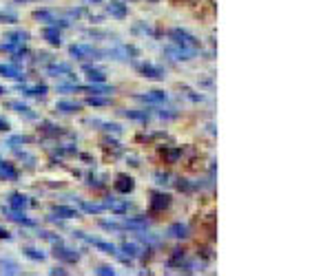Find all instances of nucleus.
<instances>
[{
  "label": "nucleus",
  "instance_id": "23",
  "mask_svg": "<svg viewBox=\"0 0 332 276\" xmlns=\"http://www.w3.org/2000/svg\"><path fill=\"white\" fill-rule=\"evenodd\" d=\"M87 104H89V106H107V104H111V99H107V97H96V95H93V97L87 99Z\"/></svg>",
  "mask_w": 332,
  "mask_h": 276
},
{
  "label": "nucleus",
  "instance_id": "13",
  "mask_svg": "<svg viewBox=\"0 0 332 276\" xmlns=\"http://www.w3.org/2000/svg\"><path fill=\"white\" fill-rule=\"evenodd\" d=\"M9 206H11L13 210H22V208L27 206V197H25V194H20V192H13L11 199H9Z\"/></svg>",
  "mask_w": 332,
  "mask_h": 276
},
{
  "label": "nucleus",
  "instance_id": "21",
  "mask_svg": "<svg viewBox=\"0 0 332 276\" xmlns=\"http://www.w3.org/2000/svg\"><path fill=\"white\" fill-rule=\"evenodd\" d=\"M7 108H13L16 113H22V115L33 117L31 113H29V106H27V104H22V102H7Z\"/></svg>",
  "mask_w": 332,
  "mask_h": 276
},
{
  "label": "nucleus",
  "instance_id": "30",
  "mask_svg": "<svg viewBox=\"0 0 332 276\" xmlns=\"http://www.w3.org/2000/svg\"><path fill=\"white\" fill-rule=\"evenodd\" d=\"M7 128H9V124L4 120H0V131H7Z\"/></svg>",
  "mask_w": 332,
  "mask_h": 276
},
{
  "label": "nucleus",
  "instance_id": "9",
  "mask_svg": "<svg viewBox=\"0 0 332 276\" xmlns=\"http://www.w3.org/2000/svg\"><path fill=\"white\" fill-rule=\"evenodd\" d=\"M20 89L25 95H33V97H38V95H45L47 93V87L45 84H36V87H27V84H20Z\"/></svg>",
  "mask_w": 332,
  "mask_h": 276
},
{
  "label": "nucleus",
  "instance_id": "5",
  "mask_svg": "<svg viewBox=\"0 0 332 276\" xmlns=\"http://www.w3.org/2000/svg\"><path fill=\"white\" fill-rule=\"evenodd\" d=\"M4 38L9 40V45L20 46V45H25V42L29 40V33H27V31H9Z\"/></svg>",
  "mask_w": 332,
  "mask_h": 276
},
{
  "label": "nucleus",
  "instance_id": "4",
  "mask_svg": "<svg viewBox=\"0 0 332 276\" xmlns=\"http://www.w3.org/2000/svg\"><path fill=\"white\" fill-rule=\"evenodd\" d=\"M170 206V197L168 194H153V201H151V208H153V212H160L164 210V208Z\"/></svg>",
  "mask_w": 332,
  "mask_h": 276
},
{
  "label": "nucleus",
  "instance_id": "7",
  "mask_svg": "<svg viewBox=\"0 0 332 276\" xmlns=\"http://www.w3.org/2000/svg\"><path fill=\"white\" fill-rule=\"evenodd\" d=\"M55 111H60V113H78L80 104L78 102H69V99H60V102L55 104Z\"/></svg>",
  "mask_w": 332,
  "mask_h": 276
},
{
  "label": "nucleus",
  "instance_id": "31",
  "mask_svg": "<svg viewBox=\"0 0 332 276\" xmlns=\"http://www.w3.org/2000/svg\"><path fill=\"white\" fill-rule=\"evenodd\" d=\"M4 93H7V91H4V89H2V87H0V95H4Z\"/></svg>",
  "mask_w": 332,
  "mask_h": 276
},
{
  "label": "nucleus",
  "instance_id": "26",
  "mask_svg": "<svg viewBox=\"0 0 332 276\" xmlns=\"http://www.w3.org/2000/svg\"><path fill=\"white\" fill-rule=\"evenodd\" d=\"M122 250H124L126 254H131V256H137V254H140V247H137L135 243H124V245H122Z\"/></svg>",
  "mask_w": 332,
  "mask_h": 276
},
{
  "label": "nucleus",
  "instance_id": "3",
  "mask_svg": "<svg viewBox=\"0 0 332 276\" xmlns=\"http://www.w3.org/2000/svg\"><path fill=\"white\" fill-rule=\"evenodd\" d=\"M135 188V184H133V179L129 175H117V182H115V190L122 194H129L131 190Z\"/></svg>",
  "mask_w": 332,
  "mask_h": 276
},
{
  "label": "nucleus",
  "instance_id": "10",
  "mask_svg": "<svg viewBox=\"0 0 332 276\" xmlns=\"http://www.w3.org/2000/svg\"><path fill=\"white\" fill-rule=\"evenodd\" d=\"M168 234L175 236V239H184V236H188V226H184V223H173V226L168 228Z\"/></svg>",
  "mask_w": 332,
  "mask_h": 276
},
{
  "label": "nucleus",
  "instance_id": "19",
  "mask_svg": "<svg viewBox=\"0 0 332 276\" xmlns=\"http://www.w3.org/2000/svg\"><path fill=\"white\" fill-rule=\"evenodd\" d=\"M42 36L47 38V42L49 45H60V31L55 29V27H49V29H45V33Z\"/></svg>",
  "mask_w": 332,
  "mask_h": 276
},
{
  "label": "nucleus",
  "instance_id": "17",
  "mask_svg": "<svg viewBox=\"0 0 332 276\" xmlns=\"http://www.w3.org/2000/svg\"><path fill=\"white\" fill-rule=\"evenodd\" d=\"M7 215H9V219H13V221H18V223H25V226H33L31 219H27L20 210H11V208H7Z\"/></svg>",
  "mask_w": 332,
  "mask_h": 276
},
{
  "label": "nucleus",
  "instance_id": "20",
  "mask_svg": "<svg viewBox=\"0 0 332 276\" xmlns=\"http://www.w3.org/2000/svg\"><path fill=\"white\" fill-rule=\"evenodd\" d=\"M47 73L49 75H60V73L71 75V66L69 64H51L49 69H47Z\"/></svg>",
  "mask_w": 332,
  "mask_h": 276
},
{
  "label": "nucleus",
  "instance_id": "8",
  "mask_svg": "<svg viewBox=\"0 0 332 276\" xmlns=\"http://www.w3.org/2000/svg\"><path fill=\"white\" fill-rule=\"evenodd\" d=\"M0 75H7V78H13V80H20L22 78V71L13 64H0Z\"/></svg>",
  "mask_w": 332,
  "mask_h": 276
},
{
  "label": "nucleus",
  "instance_id": "15",
  "mask_svg": "<svg viewBox=\"0 0 332 276\" xmlns=\"http://www.w3.org/2000/svg\"><path fill=\"white\" fill-rule=\"evenodd\" d=\"M0 177H4V179H16L18 173L13 170L11 164H7V161H0Z\"/></svg>",
  "mask_w": 332,
  "mask_h": 276
},
{
  "label": "nucleus",
  "instance_id": "28",
  "mask_svg": "<svg viewBox=\"0 0 332 276\" xmlns=\"http://www.w3.org/2000/svg\"><path fill=\"white\" fill-rule=\"evenodd\" d=\"M126 115L133 117V120H146V117H149L146 113H133V111H126Z\"/></svg>",
  "mask_w": 332,
  "mask_h": 276
},
{
  "label": "nucleus",
  "instance_id": "27",
  "mask_svg": "<svg viewBox=\"0 0 332 276\" xmlns=\"http://www.w3.org/2000/svg\"><path fill=\"white\" fill-rule=\"evenodd\" d=\"M98 274H104V276H109V274H115V270H113V268H109V265H102V268H100L98 270Z\"/></svg>",
  "mask_w": 332,
  "mask_h": 276
},
{
  "label": "nucleus",
  "instance_id": "24",
  "mask_svg": "<svg viewBox=\"0 0 332 276\" xmlns=\"http://www.w3.org/2000/svg\"><path fill=\"white\" fill-rule=\"evenodd\" d=\"M82 210H84V212H93V215H98V212L107 210V208H104V203H102V206H98V203H82Z\"/></svg>",
  "mask_w": 332,
  "mask_h": 276
},
{
  "label": "nucleus",
  "instance_id": "6",
  "mask_svg": "<svg viewBox=\"0 0 332 276\" xmlns=\"http://www.w3.org/2000/svg\"><path fill=\"white\" fill-rule=\"evenodd\" d=\"M140 71L146 75V78H151V80H162L164 78L162 69H158V66H153V64H142Z\"/></svg>",
  "mask_w": 332,
  "mask_h": 276
},
{
  "label": "nucleus",
  "instance_id": "18",
  "mask_svg": "<svg viewBox=\"0 0 332 276\" xmlns=\"http://www.w3.org/2000/svg\"><path fill=\"white\" fill-rule=\"evenodd\" d=\"M84 239H87L91 245H96V247H100V250H104L107 254H117L115 245H111V243H102V241H98V239H89V236H84Z\"/></svg>",
  "mask_w": 332,
  "mask_h": 276
},
{
  "label": "nucleus",
  "instance_id": "11",
  "mask_svg": "<svg viewBox=\"0 0 332 276\" xmlns=\"http://www.w3.org/2000/svg\"><path fill=\"white\" fill-rule=\"evenodd\" d=\"M55 256H60V259H64V261H71V263H75V261L80 259L78 252L69 250V247H55Z\"/></svg>",
  "mask_w": 332,
  "mask_h": 276
},
{
  "label": "nucleus",
  "instance_id": "22",
  "mask_svg": "<svg viewBox=\"0 0 332 276\" xmlns=\"http://www.w3.org/2000/svg\"><path fill=\"white\" fill-rule=\"evenodd\" d=\"M109 11H111L115 18H124L126 16V9H124V4H122V2H111V4H109Z\"/></svg>",
  "mask_w": 332,
  "mask_h": 276
},
{
  "label": "nucleus",
  "instance_id": "12",
  "mask_svg": "<svg viewBox=\"0 0 332 276\" xmlns=\"http://www.w3.org/2000/svg\"><path fill=\"white\" fill-rule=\"evenodd\" d=\"M84 73H87V78L91 80V82H96V84H100V82H104V80H107V75H104V71L91 69V66H84Z\"/></svg>",
  "mask_w": 332,
  "mask_h": 276
},
{
  "label": "nucleus",
  "instance_id": "2",
  "mask_svg": "<svg viewBox=\"0 0 332 276\" xmlns=\"http://www.w3.org/2000/svg\"><path fill=\"white\" fill-rule=\"evenodd\" d=\"M170 38H173L175 45H177V46H184V49L188 46L191 51H195L197 46H199V42L195 40V38L188 36V33H186V31H182V29H173V31H170Z\"/></svg>",
  "mask_w": 332,
  "mask_h": 276
},
{
  "label": "nucleus",
  "instance_id": "14",
  "mask_svg": "<svg viewBox=\"0 0 332 276\" xmlns=\"http://www.w3.org/2000/svg\"><path fill=\"white\" fill-rule=\"evenodd\" d=\"M54 217H60V219H73V217H78V212H75L73 208L55 206V208H54Z\"/></svg>",
  "mask_w": 332,
  "mask_h": 276
},
{
  "label": "nucleus",
  "instance_id": "16",
  "mask_svg": "<svg viewBox=\"0 0 332 276\" xmlns=\"http://www.w3.org/2000/svg\"><path fill=\"white\" fill-rule=\"evenodd\" d=\"M137 99H144V102H164L166 99V93L162 91H151L146 95H137Z\"/></svg>",
  "mask_w": 332,
  "mask_h": 276
},
{
  "label": "nucleus",
  "instance_id": "1",
  "mask_svg": "<svg viewBox=\"0 0 332 276\" xmlns=\"http://www.w3.org/2000/svg\"><path fill=\"white\" fill-rule=\"evenodd\" d=\"M71 55H75L78 60H87V58H93V60H102V55H109V51H98L93 46H84V45H73L69 49Z\"/></svg>",
  "mask_w": 332,
  "mask_h": 276
},
{
  "label": "nucleus",
  "instance_id": "25",
  "mask_svg": "<svg viewBox=\"0 0 332 276\" xmlns=\"http://www.w3.org/2000/svg\"><path fill=\"white\" fill-rule=\"evenodd\" d=\"M25 254L29 256V259H33V261H42V259H45V254H42V252H38V250H33V247H25Z\"/></svg>",
  "mask_w": 332,
  "mask_h": 276
},
{
  "label": "nucleus",
  "instance_id": "29",
  "mask_svg": "<svg viewBox=\"0 0 332 276\" xmlns=\"http://www.w3.org/2000/svg\"><path fill=\"white\" fill-rule=\"evenodd\" d=\"M0 239H9V232L2 230V228H0Z\"/></svg>",
  "mask_w": 332,
  "mask_h": 276
}]
</instances>
